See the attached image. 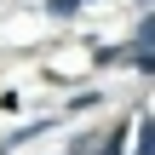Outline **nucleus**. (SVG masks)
Instances as JSON below:
<instances>
[{"mask_svg": "<svg viewBox=\"0 0 155 155\" xmlns=\"http://www.w3.org/2000/svg\"><path fill=\"white\" fill-rule=\"evenodd\" d=\"M121 150H127V127H115L109 138H98V150H92V155H121Z\"/></svg>", "mask_w": 155, "mask_h": 155, "instance_id": "obj_1", "label": "nucleus"}, {"mask_svg": "<svg viewBox=\"0 0 155 155\" xmlns=\"http://www.w3.org/2000/svg\"><path fill=\"white\" fill-rule=\"evenodd\" d=\"M138 155H155V115L138 121Z\"/></svg>", "mask_w": 155, "mask_h": 155, "instance_id": "obj_2", "label": "nucleus"}, {"mask_svg": "<svg viewBox=\"0 0 155 155\" xmlns=\"http://www.w3.org/2000/svg\"><path fill=\"white\" fill-rule=\"evenodd\" d=\"M132 46H155V12L138 23V35H132Z\"/></svg>", "mask_w": 155, "mask_h": 155, "instance_id": "obj_3", "label": "nucleus"}, {"mask_svg": "<svg viewBox=\"0 0 155 155\" xmlns=\"http://www.w3.org/2000/svg\"><path fill=\"white\" fill-rule=\"evenodd\" d=\"M81 6H86V0H46V12H52V17H69V12H81Z\"/></svg>", "mask_w": 155, "mask_h": 155, "instance_id": "obj_4", "label": "nucleus"}]
</instances>
